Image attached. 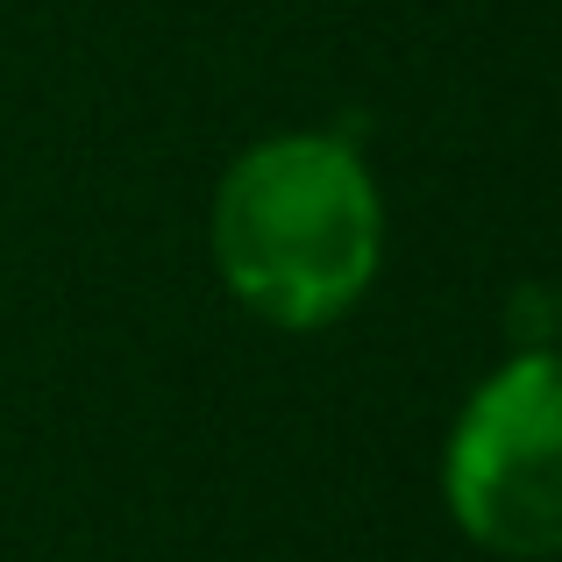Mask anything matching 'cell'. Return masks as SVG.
Instances as JSON below:
<instances>
[{
	"instance_id": "obj_2",
	"label": "cell",
	"mask_w": 562,
	"mask_h": 562,
	"mask_svg": "<svg viewBox=\"0 0 562 562\" xmlns=\"http://www.w3.org/2000/svg\"><path fill=\"white\" fill-rule=\"evenodd\" d=\"M449 506L492 555H562V357H520L477 392L449 449Z\"/></svg>"
},
{
	"instance_id": "obj_1",
	"label": "cell",
	"mask_w": 562,
	"mask_h": 562,
	"mask_svg": "<svg viewBox=\"0 0 562 562\" xmlns=\"http://www.w3.org/2000/svg\"><path fill=\"white\" fill-rule=\"evenodd\" d=\"M214 249L243 306L278 328H321L378 271V192L328 136L263 143L221 186Z\"/></svg>"
}]
</instances>
